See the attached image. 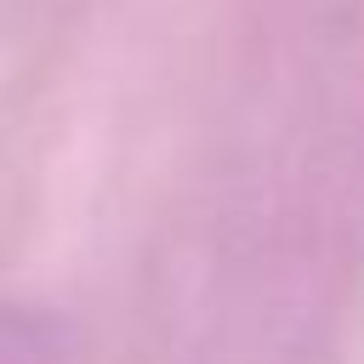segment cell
Wrapping results in <instances>:
<instances>
[{
	"mask_svg": "<svg viewBox=\"0 0 364 364\" xmlns=\"http://www.w3.org/2000/svg\"><path fill=\"white\" fill-rule=\"evenodd\" d=\"M0 364H57V336L46 318L0 301Z\"/></svg>",
	"mask_w": 364,
	"mask_h": 364,
	"instance_id": "cell-1",
	"label": "cell"
}]
</instances>
